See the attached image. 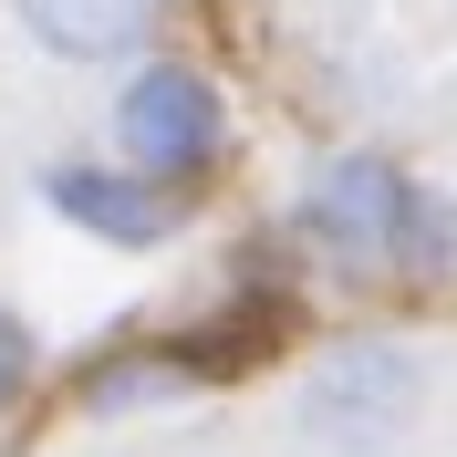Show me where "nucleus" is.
<instances>
[{"label": "nucleus", "mask_w": 457, "mask_h": 457, "mask_svg": "<svg viewBox=\"0 0 457 457\" xmlns=\"http://www.w3.org/2000/svg\"><path fill=\"white\" fill-rule=\"evenodd\" d=\"M353 457H374V447H353Z\"/></svg>", "instance_id": "8"}, {"label": "nucleus", "mask_w": 457, "mask_h": 457, "mask_svg": "<svg viewBox=\"0 0 457 457\" xmlns=\"http://www.w3.org/2000/svg\"><path fill=\"white\" fill-rule=\"evenodd\" d=\"M21 385H31V322H21V312H0V405L21 395Z\"/></svg>", "instance_id": "7"}, {"label": "nucleus", "mask_w": 457, "mask_h": 457, "mask_svg": "<svg viewBox=\"0 0 457 457\" xmlns=\"http://www.w3.org/2000/svg\"><path fill=\"white\" fill-rule=\"evenodd\" d=\"M42 208H62L84 239H114V250L177 239V198H167V187H156V177H125V167H94V156L42 167Z\"/></svg>", "instance_id": "4"}, {"label": "nucleus", "mask_w": 457, "mask_h": 457, "mask_svg": "<svg viewBox=\"0 0 457 457\" xmlns=\"http://www.w3.org/2000/svg\"><path fill=\"white\" fill-rule=\"evenodd\" d=\"M114 136H125V167L156 177V187H187V177L219 167L228 145V114H219V84L187 73V62H145L125 104H114Z\"/></svg>", "instance_id": "1"}, {"label": "nucleus", "mask_w": 457, "mask_h": 457, "mask_svg": "<svg viewBox=\"0 0 457 457\" xmlns=\"http://www.w3.org/2000/svg\"><path fill=\"white\" fill-rule=\"evenodd\" d=\"M385 270H395V281H447V270H457V198H436V187H416V177H405V208H395V250H385Z\"/></svg>", "instance_id": "6"}, {"label": "nucleus", "mask_w": 457, "mask_h": 457, "mask_svg": "<svg viewBox=\"0 0 457 457\" xmlns=\"http://www.w3.org/2000/svg\"><path fill=\"white\" fill-rule=\"evenodd\" d=\"M416 416V353L405 343H333L302 385V427L333 447H385Z\"/></svg>", "instance_id": "2"}, {"label": "nucleus", "mask_w": 457, "mask_h": 457, "mask_svg": "<svg viewBox=\"0 0 457 457\" xmlns=\"http://www.w3.org/2000/svg\"><path fill=\"white\" fill-rule=\"evenodd\" d=\"M11 21L62 62H114L156 31V0H11Z\"/></svg>", "instance_id": "5"}, {"label": "nucleus", "mask_w": 457, "mask_h": 457, "mask_svg": "<svg viewBox=\"0 0 457 457\" xmlns=\"http://www.w3.org/2000/svg\"><path fill=\"white\" fill-rule=\"evenodd\" d=\"M395 208H405V167H385V156H333V167L312 177V198L291 208V228H302L312 250L353 260V270H385Z\"/></svg>", "instance_id": "3"}]
</instances>
